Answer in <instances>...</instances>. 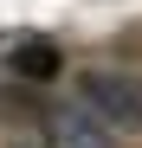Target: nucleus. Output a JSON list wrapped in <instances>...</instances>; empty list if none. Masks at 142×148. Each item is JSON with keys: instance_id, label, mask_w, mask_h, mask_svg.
<instances>
[{"instance_id": "nucleus-1", "label": "nucleus", "mask_w": 142, "mask_h": 148, "mask_svg": "<svg viewBox=\"0 0 142 148\" xmlns=\"http://www.w3.org/2000/svg\"><path fill=\"white\" fill-rule=\"evenodd\" d=\"M84 90V110L97 122H116V129H142V77H129V71H84L78 77Z\"/></svg>"}, {"instance_id": "nucleus-2", "label": "nucleus", "mask_w": 142, "mask_h": 148, "mask_svg": "<svg viewBox=\"0 0 142 148\" xmlns=\"http://www.w3.org/2000/svg\"><path fill=\"white\" fill-rule=\"evenodd\" d=\"M7 71H13V77L26 84V90H39V84H52L58 71H65V52H58L52 39H13V52H7Z\"/></svg>"}, {"instance_id": "nucleus-3", "label": "nucleus", "mask_w": 142, "mask_h": 148, "mask_svg": "<svg viewBox=\"0 0 142 148\" xmlns=\"http://www.w3.org/2000/svg\"><path fill=\"white\" fill-rule=\"evenodd\" d=\"M45 142H52V148H116L110 129L90 110H52V116H45Z\"/></svg>"}, {"instance_id": "nucleus-4", "label": "nucleus", "mask_w": 142, "mask_h": 148, "mask_svg": "<svg viewBox=\"0 0 142 148\" xmlns=\"http://www.w3.org/2000/svg\"><path fill=\"white\" fill-rule=\"evenodd\" d=\"M26 116H39V122H45L52 110H45L32 90H13V84H7V90H0V122H26Z\"/></svg>"}]
</instances>
